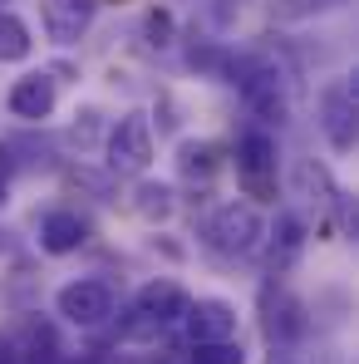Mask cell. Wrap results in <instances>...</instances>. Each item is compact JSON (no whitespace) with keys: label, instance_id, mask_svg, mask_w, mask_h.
I'll list each match as a JSON object with an SVG mask.
<instances>
[{"label":"cell","instance_id":"cell-1","mask_svg":"<svg viewBox=\"0 0 359 364\" xmlns=\"http://www.w3.org/2000/svg\"><path fill=\"white\" fill-rule=\"evenodd\" d=\"M227 74H232L241 104L251 109L256 123H286V114H291V104H286V79H281V69L271 60L241 55V60H227Z\"/></svg>","mask_w":359,"mask_h":364},{"label":"cell","instance_id":"cell-2","mask_svg":"<svg viewBox=\"0 0 359 364\" xmlns=\"http://www.w3.org/2000/svg\"><path fill=\"white\" fill-rule=\"evenodd\" d=\"M202 242L212 251H222V256H251L266 242V222H261V212L251 202H222L217 212H207Z\"/></svg>","mask_w":359,"mask_h":364},{"label":"cell","instance_id":"cell-3","mask_svg":"<svg viewBox=\"0 0 359 364\" xmlns=\"http://www.w3.org/2000/svg\"><path fill=\"white\" fill-rule=\"evenodd\" d=\"M187 291L178 281H148L138 286L133 296V310H128V325H123V340H138V335H163L168 325H182L187 315Z\"/></svg>","mask_w":359,"mask_h":364},{"label":"cell","instance_id":"cell-4","mask_svg":"<svg viewBox=\"0 0 359 364\" xmlns=\"http://www.w3.org/2000/svg\"><path fill=\"white\" fill-rule=\"evenodd\" d=\"M237 182L256 202L276 197V138L266 128H246L237 138Z\"/></svg>","mask_w":359,"mask_h":364},{"label":"cell","instance_id":"cell-5","mask_svg":"<svg viewBox=\"0 0 359 364\" xmlns=\"http://www.w3.org/2000/svg\"><path fill=\"white\" fill-rule=\"evenodd\" d=\"M153 168V123L148 114H123L109 133V173L119 178H143Z\"/></svg>","mask_w":359,"mask_h":364},{"label":"cell","instance_id":"cell-6","mask_svg":"<svg viewBox=\"0 0 359 364\" xmlns=\"http://www.w3.org/2000/svg\"><path fill=\"white\" fill-rule=\"evenodd\" d=\"M55 310H60L69 325L94 330V325H104V320L114 315V286H109V281H99V276H79V281L60 286Z\"/></svg>","mask_w":359,"mask_h":364},{"label":"cell","instance_id":"cell-7","mask_svg":"<svg viewBox=\"0 0 359 364\" xmlns=\"http://www.w3.org/2000/svg\"><path fill=\"white\" fill-rule=\"evenodd\" d=\"M355 119H359L355 79H330L320 89V128H325L335 153H355Z\"/></svg>","mask_w":359,"mask_h":364},{"label":"cell","instance_id":"cell-8","mask_svg":"<svg viewBox=\"0 0 359 364\" xmlns=\"http://www.w3.org/2000/svg\"><path fill=\"white\" fill-rule=\"evenodd\" d=\"M305 305L300 296H291L286 286H266L261 291V330H266V340L276 345V350H286V345H296L300 335H305Z\"/></svg>","mask_w":359,"mask_h":364},{"label":"cell","instance_id":"cell-9","mask_svg":"<svg viewBox=\"0 0 359 364\" xmlns=\"http://www.w3.org/2000/svg\"><path fill=\"white\" fill-rule=\"evenodd\" d=\"M182 330L192 345H222V340H237V305L232 301H187V315H182Z\"/></svg>","mask_w":359,"mask_h":364},{"label":"cell","instance_id":"cell-10","mask_svg":"<svg viewBox=\"0 0 359 364\" xmlns=\"http://www.w3.org/2000/svg\"><path fill=\"white\" fill-rule=\"evenodd\" d=\"M99 0H40V25L55 45H74L89 35Z\"/></svg>","mask_w":359,"mask_h":364},{"label":"cell","instance_id":"cell-11","mask_svg":"<svg viewBox=\"0 0 359 364\" xmlns=\"http://www.w3.org/2000/svg\"><path fill=\"white\" fill-rule=\"evenodd\" d=\"M10 114L25 123H40L55 114V104H60V84H55V74H25V79H15V89H10Z\"/></svg>","mask_w":359,"mask_h":364},{"label":"cell","instance_id":"cell-12","mask_svg":"<svg viewBox=\"0 0 359 364\" xmlns=\"http://www.w3.org/2000/svg\"><path fill=\"white\" fill-rule=\"evenodd\" d=\"M266 237H271V246H266V271L271 276H286L296 266V256L305 251V222H300L296 212H281Z\"/></svg>","mask_w":359,"mask_h":364},{"label":"cell","instance_id":"cell-13","mask_svg":"<svg viewBox=\"0 0 359 364\" xmlns=\"http://www.w3.org/2000/svg\"><path fill=\"white\" fill-rule=\"evenodd\" d=\"M89 237V227H84V217L79 212H45L40 217V246L50 251V256H69V251H79Z\"/></svg>","mask_w":359,"mask_h":364},{"label":"cell","instance_id":"cell-14","mask_svg":"<svg viewBox=\"0 0 359 364\" xmlns=\"http://www.w3.org/2000/svg\"><path fill=\"white\" fill-rule=\"evenodd\" d=\"M30 50H35L30 25H25L15 10H0V64H25Z\"/></svg>","mask_w":359,"mask_h":364},{"label":"cell","instance_id":"cell-15","mask_svg":"<svg viewBox=\"0 0 359 364\" xmlns=\"http://www.w3.org/2000/svg\"><path fill=\"white\" fill-rule=\"evenodd\" d=\"M217 168H222L217 143H182V148H178V173L187 182H207Z\"/></svg>","mask_w":359,"mask_h":364},{"label":"cell","instance_id":"cell-16","mask_svg":"<svg viewBox=\"0 0 359 364\" xmlns=\"http://www.w3.org/2000/svg\"><path fill=\"white\" fill-rule=\"evenodd\" d=\"M133 212H138L143 222H163V217L173 212V187H168V182H143V187L133 192Z\"/></svg>","mask_w":359,"mask_h":364},{"label":"cell","instance_id":"cell-17","mask_svg":"<svg viewBox=\"0 0 359 364\" xmlns=\"http://www.w3.org/2000/svg\"><path fill=\"white\" fill-rule=\"evenodd\" d=\"M192 364H246V350L237 340H222V345H192Z\"/></svg>","mask_w":359,"mask_h":364},{"label":"cell","instance_id":"cell-18","mask_svg":"<svg viewBox=\"0 0 359 364\" xmlns=\"http://www.w3.org/2000/svg\"><path fill=\"white\" fill-rule=\"evenodd\" d=\"M143 35H148V45H168V40H173V15H168V10H148Z\"/></svg>","mask_w":359,"mask_h":364},{"label":"cell","instance_id":"cell-19","mask_svg":"<svg viewBox=\"0 0 359 364\" xmlns=\"http://www.w3.org/2000/svg\"><path fill=\"white\" fill-rule=\"evenodd\" d=\"M5 192H10V178H5V168H0V207H5Z\"/></svg>","mask_w":359,"mask_h":364},{"label":"cell","instance_id":"cell-20","mask_svg":"<svg viewBox=\"0 0 359 364\" xmlns=\"http://www.w3.org/2000/svg\"><path fill=\"white\" fill-rule=\"evenodd\" d=\"M315 5H335V0H315Z\"/></svg>","mask_w":359,"mask_h":364},{"label":"cell","instance_id":"cell-21","mask_svg":"<svg viewBox=\"0 0 359 364\" xmlns=\"http://www.w3.org/2000/svg\"><path fill=\"white\" fill-rule=\"evenodd\" d=\"M286 364H296V360H286Z\"/></svg>","mask_w":359,"mask_h":364}]
</instances>
